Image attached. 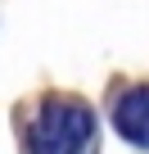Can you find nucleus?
<instances>
[{"label":"nucleus","mask_w":149,"mask_h":154,"mask_svg":"<svg viewBox=\"0 0 149 154\" xmlns=\"http://www.w3.org/2000/svg\"><path fill=\"white\" fill-rule=\"evenodd\" d=\"M95 136V113L77 100L50 95L27 131V154H86Z\"/></svg>","instance_id":"f257e3e1"},{"label":"nucleus","mask_w":149,"mask_h":154,"mask_svg":"<svg viewBox=\"0 0 149 154\" xmlns=\"http://www.w3.org/2000/svg\"><path fill=\"white\" fill-rule=\"evenodd\" d=\"M113 122H118V131H122L131 145H145V149H149V86L127 91V95L118 100V109H113Z\"/></svg>","instance_id":"f03ea898"}]
</instances>
